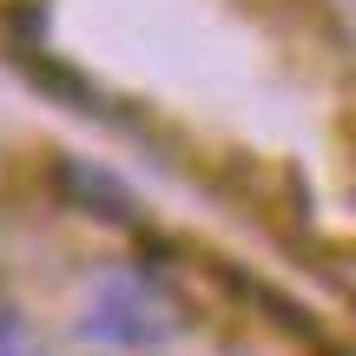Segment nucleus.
I'll list each match as a JSON object with an SVG mask.
<instances>
[{
  "mask_svg": "<svg viewBox=\"0 0 356 356\" xmlns=\"http://www.w3.org/2000/svg\"><path fill=\"white\" fill-rule=\"evenodd\" d=\"M79 330H86L92 343L145 350V343H159V337H172V304H165L145 277H106L99 291H92Z\"/></svg>",
  "mask_w": 356,
  "mask_h": 356,
  "instance_id": "f257e3e1",
  "label": "nucleus"
},
{
  "mask_svg": "<svg viewBox=\"0 0 356 356\" xmlns=\"http://www.w3.org/2000/svg\"><path fill=\"white\" fill-rule=\"evenodd\" d=\"M53 185H60L66 204H79V211H92V218H113V225H132V218H139V198H132L113 172H99V165L60 159V165H53Z\"/></svg>",
  "mask_w": 356,
  "mask_h": 356,
  "instance_id": "f03ea898",
  "label": "nucleus"
},
{
  "mask_svg": "<svg viewBox=\"0 0 356 356\" xmlns=\"http://www.w3.org/2000/svg\"><path fill=\"white\" fill-rule=\"evenodd\" d=\"M0 356H33V350H20L13 337H0Z\"/></svg>",
  "mask_w": 356,
  "mask_h": 356,
  "instance_id": "7ed1b4c3",
  "label": "nucleus"
}]
</instances>
